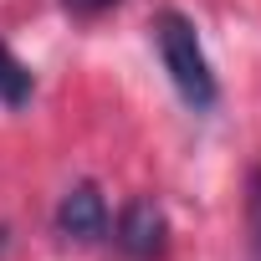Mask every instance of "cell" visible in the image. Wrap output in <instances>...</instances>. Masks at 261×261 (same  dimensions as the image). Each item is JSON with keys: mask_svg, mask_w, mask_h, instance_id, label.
<instances>
[{"mask_svg": "<svg viewBox=\"0 0 261 261\" xmlns=\"http://www.w3.org/2000/svg\"><path fill=\"white\" fill-rule=\"evenodd\" d=\"M154 46H159V62L174 82V92L190 102V108H210L215 102V72H210V57L200 46V31L190 16L179 11H159L154 16Z\"/></svg>", "mask_w": 261, "mask_h": 261, "instance_id": "1", "label": "cell"}, {"mask_svg": "<svg viewBox=\"0 0 261 261\" xmlns=\"http://www.w3.org/2000/svg\"><path fill=\"white\" fill-rule=\"evenodd\" d=\"M118 251L134 256V261H154L164 256V241H169V220L154 200H128L123 215H118Z\"/></svg>", "mask_w": 261, "mask_h": 261, "instance_id": "2", "label": "cell"}, {"mask_svg": "<svg viewBox=\"0 0 261 261\" xmlns=\"http://www.w3.org/2000/svg\"><path fill=\"white\" fill-rule=\"evenodd\" d=\"M57 230L67 241H97L108 230V205L97 195V185H72L57 205Z\"/></svg>", "mask_w": 261, "mask_h": 261, "instance_id": "3", "label": "cell"}, {"mask_svg": "<svg viewBox=\"0 0 261 261\" xmlns=\"http://www.w3.org/2000/svg\"><path fill=\"white\" fill-rule=\"evenodd\" d=\"M0 102L6 108H21V102H31V72L0 46Z\"/></svg>", "mask_w": 261, "mask_h": 261, "instance_id": "4", "label": "cell"}, {"mask_svg": "<svg viewBox=\"0 0 261 261\" xmlns=\"http://www.w3.org/2000/svg\"><path fill=\"white\" fill-rule=\"evenodd\" d=\"M246 241H251V261H261V164L246 174Z\"/></svg>", "mask_w": 261, "mask_h": 261, "instance_id": "5", "label": "cell"}, {"mask_svg": "<svg viewBox=\"0 0 261 261\" xmlns=\"http://www.w3.org/2000/svg\"><path fill=\"white\" fill-rule=\"evenodd\" d=\"M62 6H67L72 16H102V11L118 6V0H62Z\"/></svg>", "mask_w": 261, "mask_h": 261, "instance_id": "6", "label": "cell"}]
</instances>
